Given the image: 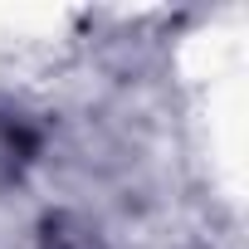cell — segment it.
I'll list each match as a JSON object with an SVG mask.
<instances>
[{"label":"cell","mask_w":249,"mask_h":249,"mask_svg":"<svg viewBox=\"0 0 249 249\" xmlns=\"http://www.w3.org/2000/svg\"><path fill=\"white\" fill-rule=\"evenodd\" d=\"M35 157V132L25 127L20 117L0 112V181H15Z\"/></svg>","instance_id":"6da1fadb"},{"label":"cell","mask_w":249,"mask_h":249,"mask_svg":"<svg viewBox=\"0 0 249 249\" xmlns=\"http://www.w3.org/2000/svg\"><path fill=\"white\" fill-rule=\"evenodd\" d=\"M39 249H107V244L98 239V230H88L69 215H54L44 225V234H39Z\"/></svg>","instance_id":"7a4b0ae2"}]
</instances>
